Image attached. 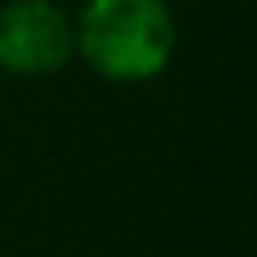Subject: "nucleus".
Here are the masks:
<instances>
[{
    "mask_svg": "<svg viewBox=\"0 0 257 257\" xmlns=\"http://www.w3.org/2000/svg\"><path fill=\"white\" fill-rule=\"evenodd\" d=\"M176 47L167 0H86L73 22V52L107 82L159 77Z\"/></svg>",
    "mask_w": 257,
    "mask_h": 257,
    "instance_id": "nucleus-1",
    "label": "nucleus"
},
{
    "mask_svg": "<svg viewBox=\"0 0 257 257\" xmlns=\"http://www.w3.org/2000/svg\"><path fill=\"white\" fill-rule=\"evenodd\" d=\"M73 60V18L52 0H9L0 9V69L47 77Z\"/></svg>",
    "mask_w": 257,
    "mask_h": 257,
    "instance_id": "nucleus-2",
    "label": "nucleus"
}]
</instances>
